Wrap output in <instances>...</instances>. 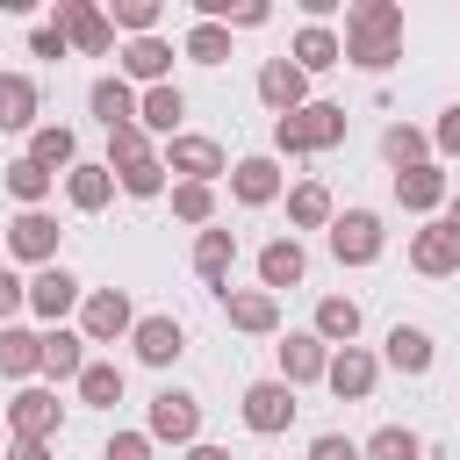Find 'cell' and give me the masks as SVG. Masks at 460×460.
Wrapping results in <instances>:
<instances>
[{
    "label": "cell",
    "mask_w": 460,
    "mask_h": 460,
    "mask_svg": "<svg viewBox=\"0 0 460 460\" xmlns=\"http://www.w3.org/2000/svg\"><path fill=\"white\" fill-rule=\"evenodd\" d=\"M381 158H388L395 172H410V165H431V137H424L417 122H388V129H381Z\"/></svg>",
    "instance_id": "obj_34"
},
{
    "label": "cell",
    "mask_w": 460,
    "mask_h": 460,
    "mask_svg": "<svg viewBox=\"0 0 460 460\" xmlns=\"http://www.w3.org/2000/svg\"><path fill=\"white\" fill-rule=\"evenodd\" d=\"M172 216L194 223V230H208V223H216V187H201V180H172Z\"/></svg>",
    "instance_id": "obj_39"
},
{
    "label": "cell",
    "mask_w": 460,
    "mask_h": 460,
    "mask_svg": "<svg viewBox=\"0 0 460 460\" xmlns=\"http://www.w3.org/2000/svg\"><path fill=\"white\" fill-rule=\"evenodd\" d=\"M43 115V93L29 72H0V129H36Z\"/></svg>",
    "instance_id": "obj_28"
},
{
    "label": "cell",
    "mask_w": 460,
    "mask_h": 460,
    "mask_svg": "<svg viewBox=\"0 0 460 460\" xmlns=\"http://www.w3.org/2000/svg\"><path fill=\"white\" fill-rule=\"evenodd\" d=\"M223 316L244 338H273L280 331V295H266V288H223Z\"/></svg>",
    "instance_id": "obj_13"
},
{
    "label": "cell",
    "mask_w": 460,
    "mask_h": 460,
    "mask_svg": "<svg viewBox=\"0 0 460 460\" xmlns=\"http://www.w3.org/2000/svg\"><path fill=\"white\" fill-rule=\"evenodd\" d=\"M280 187H288V180H280V165H273L266 151H259V158H237V165H230V194H237L244 208H266V201H280Z\"/></svg>",
    "instance_id": "obj_22"
},
{
    "label": "cell",
    "mask_w": 460,
    "mask_h": 460,
    "mask_svg": "<svg viewBox=\"0 0 460 460\" xmlns=\"http://www.w3.org/2000/svg\"><path fill=\"white\" fill-rule=\"evenodd\" d=\"M58 237H65V230H58V216H50V208H22V216L7 223V252H14L22 266H36V273H43V266H58Z\"/></svg>",
    "instance_id": "obj_8"
},
{
    "label": "cell",
    "mask_w": 460,
    "mask_h": 460,
    "mask_svg": "<svg viewBox=\"0 0 460 460\" xmlns=\"http://www.w3.org/2000/svg\"><path fill=\"white\" fill-rule=\"evenodd\" d=\"M259 101L273 108V122L295 115V108H309V72H302L295 58H266V65H259Z\"/></svg>",
    "instance_id": "obj_12"
},
{
    "label": "cell",
    "mask_w": 460,
    "mask_h": 460,
    "mask_svg": "<svg viewBox=\"0 0 460 460\" xmlns=\"http://www.w3.org/2000/svg\"><path fill=\"white\" fill-rule=\"evenodd\" d=\"M359 453H367V460H424V438H417L410 424H381Z\"/></svg>",
    "instance_id": "obj_40"
},
{
    "label": "cell",
    "mask_w": 460,
    "mask_h": 460,
    "mask_svg": "<svg viewBox=\"0 0 460 460\" xmlns=\"http://www.w3.org/2000/svg\"><path fill=\"white\" fill-rule=\"evenodd\" d=\"M180 115H187V93H180V86H144L137 122H144L151 137H180Z\"/></svg>",
    "instance_id": "obj_32"
},
{
    "label": "cell",
    "mask_w": 460,
    "mask_h": 460,
    "mask_svg": "<svg viewBox=\"0 0 460 460\" xmlns=\"http://www.w3.org/2000/svg\"><path fill=\"white\" fill-rule=\"evenodd\" d=\"M115 187H122L129 201H158V194H165V158H144V165H122V172H115Z\"/></svg>",
    "instance_id": "obj_41"
},
{
    "label": "cell",
    "mask_w": 460,
    "mask_h": 460,
    "mask_svg": "<svg viewBox=\"0 0 460 460\" xmlns=\"http://www.w3.org/2000/svg\"><path fill=\"white\" fill-rule=\"evenodd\" d=\"M14 309H29V280H14V273L0 266V331L14 323Z\"/></svg>",
    "instance_id": "obj_47"
},
{
    "label": "cell",
    "mask_w": 460,
    "mask_h": 460,
    "mask_svg": "<svg viewBox=\"0 0 460 460\" xmlns=\"http://www.w3.org/2000/svg\"><path fill=\"white\" fill-rule=\"evenodd\" d=\"M137 86L122 79V72H108V79H93V93H86V108H93V122L101 129H122V122H137Z\"/></svg>",
    "instance_id": "obj_24"
},
{
    "label": "cell",
    "mask_w": 460,
    "mask_h": 460,
    "mask_svg": "<svg viewBox=\"0 0 460 460\" xmlns=\"http://www.w3.org/2000/svg\"><path fill=\"white\" fill-rule=\"evenodd\" d=\"M402 58V7L395 0H352L345 7V65L388 72Z\"/></svg>",
    "instance_id": "obj_1"
},
{
    "label": "cell",
    "mask_w": 460,
    "mask_h": 460,
    "mask_svg": "<svg viewBox=\"0 0 460 460\" xmlns=\"http://www.w3.org/2000/svg\"><path fill=\"white\" fill-rule=\"evenodd\" d=\"M50 187H58V172H43L36 158H14V165H7V194H14L22 208H43V201H50Z\"/></svg>",
    "instance_id": "obj_35"
},
{
    "label": "cell",
    "mask_w": 460,
    "mask_h": 460,
    "mask_svg": "<svg viewBox=\"0 0 460 460\" xmlns=\"http://www.w3.org/2000/svg\"><path fill=\"white\" fill-rule=\"evenodd\" d=\"M165 172H180V180H201V187H216L223 172H230V158H223V144L216 137H194V129H180V137H165Z\"/></svg>",
    "instance_id": "obj_4"
},
{
    "label": "cell",
    "mask_w": 460,
    "mask_h": 460,
    "mask_svg": "<svg viewBox=\"0 0 460 460\" xmlns=\"http://www.w3.org/2000/svg\"><path fill=\"white\" fill-rule=\"evenodd\" d=\"M22 158H36L43 172H72V165H79V137H72L65 122H36V129H29V151H22Z\"/></svg>",
    "instance_id": "obj_26"
},
{
    "label": "cell",
    "mask_w": 460,
    "mask_h": 460,
    "mask_svg": "<svg viewBox=\"0 0 460 460\" xmlns=\"http://www.w3.org/2000/svg\"><path fill=\"white\" fill-rule=\"evenodd\" d=\"M395 201H402L410 216H431V208H446V201H453V187H446V165L431 158V165H410V172H395Z\"/></svg>",
    "instance_id": "obj_20"
},
{
    "label": "cell",
    "mask_w": 460,
    "mask_h": 460,
    "mask_svg": "<svg viewBox=\"0 0 460 460\" xmlns=\"http://www.w3.org/2000/svg\"><path fill=\"white\" fill-rule=\"evenodd\" d=\"M381 244H388V230H381L374 208H345V216L331 223V259H338V266H374Z\"/></svg>",
    "instance_id": "obj_5"
},
{
    "label": "cell",
    "mask_w": 460,
    "mask_h": 460,
    "mask_svg": "<svg viewBox=\"0 0 460 460\" xmlns=\"http://www.w3.org/2000/svg\"><path fill=\"white\" fill-rule=\"evenodd\" d=\"M331 374V345L316 338V331H288L280 338V381L288 388H309V381H323Z\"/></svg>",
    "instance_id": "obj_16"
},
{
    "label": "cell",
    "mask_w": 460,
    "mask_h": 460,
    "mask_svg": "<svg viewBox=\"0 0 460 460\" xmlns=\"http://www.w3.org/2000/svg\"><path fill=\"white\" fill-rule=\"evenodd\" d=\"M144 431H151V446H180V453H187V446L201 438V402H194L187 388H158Z\"/></svg>",
    "instance_id": "obj_3"
},
{
    "label": "cell",
    "mask_w": 460,
    "mask_h": 460,
    "mask_svg": "<svg viewBox=\"0 0 460 460\" xmlns=\"http://www.w3.org/2000/svg\"><path fill=\"white\" fill-rule=\"evenodd\" d=\"M180 58H194V65H223V58H230V29H223V22H194V29L180 36Z\"/></svg>",
    "instance_id": "obj_37"
},
{
    "label": "cell",
    "mask_w": 460,
    "mask_h": 460,
    "mask_svg": "<svg viewBox=\"0 0 460 460\" xmlns=\"http://www.w3.org/2000/svg\"><path fill=\"white\" fill-rule=\"evenodd\" d=\"M374 381H381V359H374L367 345H338V352H331L323 388H331L338 402H367V395H374Z\"/></svg>",
    "instance_id": "obj_10"
},
{
    "label": "cell",
    "mask_w": 460,
    "mask_h": 460,
    "mask_svg": "<svg viewBox=\"0 0 460 460\" xmlns=\"http://www.w3.org/2000/svg\"><path fill=\"white\" fill-rule=\"evenodd\" d=\"M108 22H115V29H129V36H158V0H115V7H108Z\"/></svg>",
    "instance_id": "obj_42"
},
{
    "label": "cell",
    "mask_w": 460,
    "mask_h": 460,
    "mask_svg": "<svg viewBox=\"0 0 460 460\" xmlns=\"http://www.w3.org/2000/svg\"><path fill=\"white\" fill-rule=\"evenodd\" d=\"M431 151H438V158H460V101L431 122Z\"/></svg>",
    "instance_id": "obj_45"
},
{
    "label": "cell",
    "mask_w": 460,
    "mask_h": 460,
    "mask_svg": "<svg viewBox=\"0 0 460 460\" xmlns=\"http://www.w3.org/2000/svg\"><path fill=\"white\" fill-rule=\"evenodd\" d=\"M446 223H453V230H460V194H453V201H446Z\"/></svg>",
    "instance_id": "obj_51"
},
{
    "label": "cell",
    "mask_w": 460,
    "mask_h": 460,
    "mask_svg": "<svg viewBox=\"0 0 460 460\" xmlns=\"http://www.w3.org/2000/svg\"><path fill=\"white\" fill-rule=\"evenodd\" d=\"M129 345H137L144 367H172V359L187 352V323H180V316H137Z\"/></svg>",
    "instance_id": "obj_18"
},
{
    "label": "cell",
    "mask_w": 460,
    "mask_h": 460,
    "mask_svg": "<svg viewBox=\"0 0 460 460\" xmlns=\"http://www.w3.org/2000/svg\"><path fill=\"white\" fill-rule=\"evenodd\" d=\"M266 22H273V7H266V0H237L223 29H266Z\"/></svg>",
    "instance_id": "obj_48"
},
{
    "label": "cell",
    "mask_w": 460,
    "mask_h": 460,
    "mask_svg": "<svg viewBox=\"0 0 460 460\" xmlns=\"http://www.w3.org/2000/svg\"><path fill=\"white\" fill-rule=\"evenodd\" d=\"M65 201H72L79 216H101V208L115 201V172H108V165H86V158H79V165L65 172Z\"/></svg>",
    "instance_id": "obj_27"
},
{
    "label": "cell",
    "mask_w": 460,
    "mask_h": 460,
    "mask_svg": "<svg viewBox=\"0 0 460 460\" xmlns=\"http://www.w3.org/2000/svg\"><path fill=\"white\" fill-rule=\"evenodd\" d=\"M43 374H50V381H79V374H86V338L65 331V323L43 331Z\"/></svg>",
    "instance_id": "obj_33"
},
{
    "label": "cell",
    "mask_w": 460,
    "mask_h": 460,
    "mask_svg": "<svg viewBox=\"0 0 460 460\" xmlns=\"http://www.w3.org/2000/svg\"><path fill=\"white\" fill-rule=\"evenodd\" d=\"M410 266H417L424 280L460 273V230H453V223H424V230L410 237Z\"/></svg>",
    "instance_id": "obj_17"
},
{
    "label": "cell",
    "mask_w": 460,
    "mask_h": 460,
    "mask_svg": "<svg viewBox=\"0 0 460 460\" xmlns=\"http://www.w3.org/2000/svg\"><path fill=\"white\" fill-rule=\"evenodd\" d=\"M381 359H388L395 374H410V381H417V374H431L438 345H431V331H424V323H395V331L381 338Z\"/></svg>",
    "instance_id": "obj_21"
},
{
    "label": "cell",
    "mask_w": 460,
    "mask_h": 460,
    "mask_svg": "<svg viewBox=\"0 0 460 460\" xmlns=\"http://www.w3.org/2000/svg\"><path fill=\"white\" fill-rule=\"evenodd\" d=\"M0 374L29 388V374H43V338L22 331V323H7V331H0Z\"/></svg>",
    "instance_id": "obj_31"
},
{
    "label": "cell",
    "mask_w": 460,
    "mask_h": 460,
    "mask_svg": "<svg viewBox=\"0 0 460 460\" xmlns=\"http://www.w3.org/2000/svg\"><path fill=\"white\" fill-rule=\"evenodd\" d=\"M244 424L259 431V438H280L288 424H295V388L273 374V381H252L244 388Z\"/></svg>",
    "instance_id": "obj_11"
},
{
    "label": "cell",
    "mask_w": 460,
    "mask_h": 460,
    "mask_svg": "<svg viewBox=\"0 0 460 460\" xmlns=\"http://www.w3.org/2000/svg\"><path fill=\"white\" fill-rule=\"evenodd\" d=\"M58 424H65V410H58V395L50 388H14V402H7V438H58Z\"/></svg>",
    "instance_id": "obj_9"
},
{
    "label": "cell",
    "mask_w": 460,
    "mask_h": 460,
    "mask_svg": "<svg viewBox=\"0 0 460 460\" xmlns=\"http://www.w3.org/2000/svg\"><path fill=\"white\" fill-rule=\"evenodd\" d=\"M309 331H316L331 352H338V345H352V338H359V302H352V295H323V302H316V316H309Z\"/></svg>",
    "instance_id": "obj_30"
},
{
    "label": "cell",
    "mask_w": 460,
    "mask_h": 460,
    "mask_svg": "<svg viewBox=\"0 0 460 460\" xmlns=\"http://www.w3.org/2000/svg\"><path fill=\"white\" fill-rule=\"evenodd\" d=\"M79 302H86V288H79V280H72L65 266H43V273L29 280V309H36V316H43L50 331H58V323H65V316H72Z\"/></svg>",
    "instance_id": "obj_15"
},
{
    "label": "cell",
    "mask_w": 460,
    "mask_h": 460,
    "mask_svg": "<svg viewBox=\"0 0 460 460\" xmlns=\"http://www.w3.org/2000/svg\"><path fill=\"white\" fill-rule=\"evenodd\" d=\"M180 460H230V446H208V438H194V446H187Z\"/></svg>",
    "instance_id": "obj_50"
},
{
    "label": "cell",
    "mask_w": 460,
    "mask_h": 460,
    "mask_svg": "<svg viewBox=\"0 0 460 460\" xmlns=\"http://www.w3.org/2000/svg\"><path fill=\"white\" fill-rule=\"evenodd\" d=\"M101 460H151V431H115L101 446Z\"/></svg>",
    "instance_id": "obj_44"
},
{
    "label": "cell",
    "mask_w": 460,
    "mask_h": 460,
    "mask_svg": "<svg viewBox=\"0 0 460 460\" xmlns=\"http://www.w3.org/2000/svg\"><path fill=\"white\" fill-rule=\"evenodd\" d=\"M144 158H158L144 122H122V129H108V172H122V165H144Z\"/></svg>",
    "instance_id": "obj_38"
},
{
    "label": "cell",
    "mask_w": 460,
    "mask_h": 460,
    "mask_svg": "<svg viewBox=\"0 0 460 460\" xmlns=\"http://www.w3.org/2000/svg\"><path fill=\"white\" fill-rule=\"evenodd\" d=\"M288 223H295V230H331V223H338V201H331V187H323V180H302V187H288Z\"/></svg>",
    "instance_id": "obj_29"
},
{
    "label": "cell",
    "mask_w": 460,
    "mask_h": 460,
    "mask_svg": "<svg viewBox=\"0 0 460 460\" xmlns=\"http://www.w3.org/2000/svg\"><path fill=\"white\" fill-rule=\"evenodd\" d=\"M65 50H72V43H65L58 22H36V29H29V58H65Z\"/></svg>",
    "instance_id": "obj_46"
},
{
    "label": "cell",
    "mask_w": 460,
    "mask_h": 460,
    "mask_svg": "<svg viewBox=\"0 0 460 460\" xmlns=\"http://www.w3.org/2000/svg\"><path fill=\"white\" fill-rule=\"evenodd\" d=\"M338 144H345V108L338 101H309V108L273 122V151H288V158H316V151H338Z\"/></svg>",
    "instance_id": "obj_2"
},
{
    "label": "cell",
    "mask_w": 460,
    "mask_h": 460,
    "mask_svg": "<svg viewBox=\"0 0 460 460\" xmlns=\"http://www.w3.org/2000/svg\"><path fill=\"white\" fill-rule=\"evenodd\" d=\"M302 273H309V252H302L295 237H273V244H259V288H266V295H280V288H302Z\"/></svg>",
    "instance_id": "obj_23"
},
{
    "label": "cell",
    "mask_w": 460,
    "mask_h": 460,
    "mask_svg": "<svg viewBox=\"0 0 460 460\" xmlns=\"http://www.w3.org/2000/svg\"><path fill=\"white\" fill-rule=\"evenodd\" d=\"M58 29H65V43L79 50V58H108L115 50V22L93 7V0H58V14H50Z\"/></svg>",
    "instance_id": "obj_7"
},
{
    "label": "cell",
    "mask_w": 460,
    "mask_h": 460,
    "mask_svg": "<svg viewBox=\"0 0 460 460\" xmlns=\"http://www.w3.org/2000/svg\"><path fill=\"white\" fill-rule=\"evenodd\" d=\"M288 58L316 79V72H331V65H345V36L331 29V22H302L295 29V43H288Z\"/></svg>",
    "instance_id": "obj_19"
},
{
    "label": "cell",
    "mask_w": 460,
    "mask_h": 460,
    "mask_svg": "<svg viewBox=\"0 0 460 460\" xmlns=\"http://www.w3.org/2000/svg\"><path fill=\"white\" fill-rule=\"evenodd\" d=\"M79 402L115 410V402H122V367H115V359H86V374H79Z\"/></svg>",
    "instance_id": "obj_36"
},
{
    "label": "cell",
    "mask_w": 460,
    "mask_h": 460,
    "mask_svg": "<svg viewBox=\"0 0 460 460\" xmlns=\"http://www.w3.org/2000/svg\"><path fill=\"white\" fill-rule=\"evenodd\" d=\"M309 460H367V453H359V438H345V431H316V438H309Z\"/></svg>",
    "instance_id": "obj_43"
},
{
    "label": "cell",
    "mask_w": 460,
    "mask_h": 460,
    "mask_svg": "<svg viewBox=\"0 0 460 460\" xmlns=\"http://www.w3.org/2000/svg\"><path fill=\"white\" fill-rule=\"evenodd\" d=\"M129 331H137V309H129L122 288H93V295L79 302V338H86V345H115V338H129Z\"/></svg>",
    "instance_id": "obj_6"
},
{
    "label": "cell",
    "mask_w": 460,
    "mask_h": 460,
    "mask_svg": "<svg viewBox=\"0 0 460 460\" xmlns=\"http://www.w3.org/2000/svg\"><path fill=\"white\" fill-rule=\"evenodd\" d=\"M0 453H7V424H0Z\"/></svg>",
    "instance_id": "obj_52"
},
{
    "label": "cell",
    "mask_w": 460,
    "mask_h": 460,
    "mask_svg": "<svg viewBox=\"0 0 460 460\" xmlns=\"http://www.w3.org/2000/svg\"><path fill=\"white\" fill-rule=\"evenodd\" d=\"M230 266H237V237H230V230H216V223H208V230H194V273H201L216 295L230 288Z\"/></svg>",
    "instance_id": "obj_25"
},
{
    "label": "cell",
    "mask_w": 460,
    "mask_h": 460,
    "mask_svg": "<svg viewBox=\"0 0 460 460\" xmlns=\"http://www.w3.org/2000/svg\"><path fill=\"white\" fill-rule=\"evenodd\" d=\"M115 65H122L129 86H172V43L165 36H129Z\"/></svg>",
    "instance_id": "obj_14"
},
{
    "label": "cell",
    "mask_w": 460,
    "mask_h": 460,
    "mask_svg": "<svg viewBox=\"0 0 460 460\" xmlns=\"http://www.w3.org/2000/svg\"><path fill=\"white\" fill-rule=\"evenodd\" d=\"M0 460H50V446H43V438H7Z\"/></svg>",
    "instance_id": "obj_49"
}]
</instances>
